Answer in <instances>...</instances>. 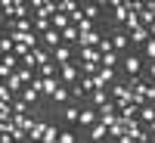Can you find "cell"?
<instances>
[{
    "label": "cell",
    "instance_id": "obj_31",
    "mask_svg": "<svg viewBox=\"0 0 155 143\" xmlns=\"http://www.w3.org/2000/svg\"><path fill=\"white\" fill-rule=\"evenodd\" d=\"M78 118H81V112H78L74 106H68L65 109V121H78Z\"/></svg>",
    "mask_w": 155,
    "mask_h": 143
},
{
    "label": "cell",
    "instance_id": "obj_7",
    "mask_svg": "<svg viewBox=\"0 0 155 143\" xmlns=\"http://www.w3.org/2000/svg\"><path fill=\"white\" fill-rule=\"evenodd\" d=\"M50 22H53V28H56V31H65L68 25H71V19L65 16V12H59V9H56V16L50 19Z\"/></svg>",
    "mask_w": 155,
    "mask_h": 143
},
{
    "label": "cell",
    "instance_id": "obj_8",
    "mask_svg": "<svg viewBox=\"0 0 155 143\" xmlns=\"http://www.w3.org/2000/svg\"><path fill=\"white\" fill-rule=\"evenodd\" d=\"M78 37H81V31H78L74 25H68V28L62 31V44H65V47H68V44H78Z\"/></svg>",
    "mask_w": 155,
    "mask_h": 143
},
{
    "label": "cell",
    "instance_id": "obj_9",
    "mask_svg": "<svg viewBox=\"0 0 155 143\" xmlns=\"http://www.w3.org/2000/svg\"><path fill=\"white\" fill-rule=\"evenodd\" d=\"M127 19H130V12H127V6H124V3H115V22L127 25Z\"/></svg>",
    "mask_w": 155,
    "mask_h": 143
},
{
    "label": "cell",
    "instance_id": "obj_25",
    "mask_svg": "<svg viewBox=\"0 0 155 143\" xmlns=\"http://www.w3.org/2000/svg\"><path fill=\"white\" fill-rule=\"evenodd\" d=\"M25 109H28V103H25V100H16V103H12V115H25Z\"/></svg>",
    "mask_w": 155,
    "mask_h": 143
},
{
    "label": "cell",
    "instance_id": "obj_24",
    "mask_svg": "<svg viewBox=\"0 0 155 143\" xmlns=\"http://www.w3.org/2000/svg\"><path fill=\"white\" fill-rule=\"evenodd\" d=\"M93 103H96V106H106V103H109L106 90H93Z\"/></svg>",
    "mask_w": 155,
    "mask_h": 143
},
{
    "label": "cell",
    "instance_id": "obj_38",
    "mask_svg": "<svg viewBox=\"0 0 155 143\" xmlns=\"http://www.w3.org/2000/svg\"><path fill=\"white\" fill-rule=\"evenodd\" d=\"M146 9H149V12H152V16H155V3H146Z\"/></svg>",
    "mask_w": 155,
    "mask_h": 143
},
{
    "label": "cell",
    "instance_id": "obj_26",
    "mask_svg": "<svg viewBox=\"0 0 155 143\" xmlns=\"http://www.w3.org/2000/svg\"><path fill=\"white\" fill-rule=\"evenodd\" d=\"M6 87H9V90H19V87H22V78H19V75H9V78H6Z\"/></svg>",
    "mask_w": 155,
    "mask_h": 143
},
{
    "label": "cell",
    "instance_id": "obj_16",
    "mask_svg": "<svg viewBox=\"0 0 155 143\" xmlns=\"http://www.w3.org/2000/svg\"><path fill=\"white\" fill-rule=\"evenodd\" d=\"M56 90H59V84H56V78H44V94H50V97H56Z\"/></svg>",
    "mask_w": 155,
    "mask_h": 143
},
{
    "label": "cell",
    "instance_id": "obj_39",
    "mask_svg": "<svg viewBox=\"0 0 155 143\" xmlns=\"http://www.w3.org/2000/svg\"><path fill=\"white\" fill-rule=\"evenodd\" d=\"M96 143H106V140H96Z\"/></svg>",
    "mask_w": 155,
    "mask_h": 143
},
{
    "label": "cell",
    "instance_id": "obj_32",
    "mask_svg": "<svg viewBox=\"0 0 155 143\" xmlns=\"http://www.w3.org/2000/svg\"><path fill=\"white\" fill-rule=\"evenodd\" d=\"M56 143H78V140H74V134H71V131H62Z\"/></svg>",
    "mask_w": 155,
    "mask_h": 143
},
{
    "label": "cell",
    "instance_id": "obj_40",
    "mask_svg": "<svg viewBox=\"0 0 155 143\" xmlns=\"http://www.w3.org/2000/svg\"><path fill=\"white\" fill-rule=\"evenodd\" d=\"M0 53H3V50H0Z\"/></svg>",
    "mask_w": 155,
    "mask_h": 143
},
{
    "label": "cell",
    "instance_id": "obj_34",
    "mask_svg": "<svg viewBox=\"0 0 155 143\" xmlns=\"http://www.w3.org/2000/svg\"><path fill=\"white\" fill-rule=\"evenodd\" d=\"M0 100L9 103V87H6V84H0Z\"/></svg>",
    "mask_w": 155,
    "mask_h": 143
},
{
    "label": "cell",
    "instance_id": "obj_3",
    "mask_svg": "<svg viewBox=\"0 0 155 143\" xmlns=\"http://www.w3.org/2000/svg\"><path fill=\"white\" fill-rule=\"evenodd\" d=\"M16 62H19V56H12V53H6L3 59H0V78H9L12 69H16Z\"/></svg>",
    "mask_w": 155,
    "mask_h": 143
},
{
    "label": "cell",
    "instance_id": "obj_21",
    "mask_svg": "<svg viewBox=\"0 0 155 143\" xmlns=\"http://www.w3.org/2000/svg\"><path fill=\"white\" fill-rule=\"evenodd\" d=\"M106 131H109V128H106V124L99 121V124H93V131H90V137H93V140H102V137H106Z\"/></svg>",
    "mask_w": 155,
    "mask_h": 143
},
{
    "label": "cell",
    "instance_id": "obj_23",
    "mask_svg": "<svg viewBox=\"0 0 155 143\" xmlns=\"http://www.w3.org/2000/svg\"><path fill=\"white\" fill-rule=\"evenodd\" d=\"M81 12H84V19H90V22H93V16L99 12V6H96V3H87V6L81 9Z\"/></svg>",
    "mask_w": 155,
    "mask_h": 143
},
{
    "label": "cell",
    "instance_id": "obj_22",
    "mask_svg": "<svg viewBox=\"0 0 155 143\" xmlns=\"http://www.w3.org/2000/svg\"><path fill=\"white\" fill-rule=\"evenodd\" d=\"M56 69H59L56 62H47V66H41V78H53V75H56Z\"/></svg>",
    "mask_w": 155,
    "mask_h": 143
},
{
    "label": "cell",
    "instance_id": "obj_29",
    "mask_svg": "<svg viewBox=\"0 0 155 143\" xmlns=\"http://www.w3.org/2000/svg\"><path fill=\"white\" fill-rule=\"evenodd\" d=\"M109 134H112V137H124V124H121V121H115V124L109 128Z\"/></svg>",
    "mask_w": 155,
    "mask_h": 143
},
{
    "label": "cell",
    "instance_id": "obj_20",
    "mask_svg": "<svg viewBox=\"0 0 155 143\" xmlns=\"http://www.w3.org/2000/svg\"><path fill=\"white\" fill-rule=\"evenodd\" d=\"M78 121H81V124H93V121H96V112H93V109H84Z\"/></svg>",
    "mask_w": 155,
    "mask_h": 143
},
{
    "label": "cell",
    "instance_id": "obj_27",
    "mask_svg": "<svg viewBox=\"0 0 155 143\" xmlns=\"http://www.w3.org/2000/svg\"><path fill=\"white\" fill-rule=\"evenodd\" d=\"M56 140H59L56 128H50V124H47V134H44V143H56Z\"/></svg>",
    "mask_w": 155,
    "mask_h": 143
},
{
    "label": "cell",
    "instance_id": "obj_2",
    "mask_svg": "<svg viewBox=\"0 0 155 143\" xmlns=\"http://www.w3.org/2000/svg\"><path fill=\"white\" fill-rule=\"evenodd\" d=\"M112 78H115V72H112V69H99V72L93 75V87H96V90H106V84L112 81Z\"/></svg>",
    "mask_w": 155,
    "mask_h": 143
},
{
    "label": "cell",
    "instance_id": "obj_18",
    "mask_svg": "<svg viewBox=\"0 0 155 143\" xmlns=\"http://www.w3.org/2000/svg\"><path fill=\"white\" fill-rule=\"evenodd\" d=\"M28 134H31V140H41V143H44V134H47V124H34V128H31Z\"/></svg>",
    "mask_w": 155,
    "mask_h": 143
},
{
    "label": "cell",
    "instance_id": "obj_5",
    "mask_svg": "<svg viewBox=\"0 0 155 143\" xmlns=\"http://www.w3.org/2000/svg\"><path fill=\"white\" fill-rule=\"evenodd\" d=\"M137 121H140V124H155V106H152V103H149V106H143V109H140Z\"/></svg>",
    "mask_w": 155,
    "mask_h": 143
},
{
    "label": "cell",
    "instance_id": "obj_30",
    "mask_svg": "<svg viewBox=\"0 0 155 143\" xmlns=\"http://www.w3.org/2000/svg\"><path fill=\"white\" fill-rule=\"evenodd\" d=\"M68 97H71V94H68V87H59V90H56V97H53V100H56V103H65Z\"/></svg>",
    "mask_w": 155,
    "mask_h": 143
},
{
    "label": "cell",
    "instance_id": "obj_13",
    "mask_svg": "<svg viewBox=\"0 0 155 143\" xmlns=\"http://www.w3.org/2000/svg\"><path fill=\"white\" fill-rule=\"evenodd\" d=\"M31 56H34V62H37V66H47V62H50V53H47V50H41V47H37V50H31Z\"/></svg>",
    "mask_w": 155,
    "mask_h": 143
},
{
    "label": "cell",
    "instance_id": "obj_36",
    "mask_svg": "<svg viewBox=\"0 0 155 143\" xmlns=\"http://www.w3.org/2000/svg\"><path fill=\"white\" fill-rule=\"evenodd\" d=\"M146 100H149V103H155V84H152V87H146Z\"/></svg>",
    "mask_w": 155,
    "mask_h": 143
},
{
    "label": "cell",
    "instance_id": "obj_33",
    "mask_svg": "<svg viewBox=\"0 0 155 143\" xmlns=\"http://www.w3.org/2000/svg\"><path fill=\"white\" fill-rule=\"evenodd\" d=\"M16 75L22 78V84H25V81H34V78H31V69H22V72H16Z\"/></svg>",
    "mask_w": 155,
    "mask_h": 143
},
{
    "label": "cell",
    "instance_id": "obj_28",
    "mask_svg": "<svg viewBox=\"0 0 155 143\" xmlns=\"http://www.w3.org/2000/svg\"><path fill=\"white\" fill-rule=\"evenodd\" d=\"M115 66V50L112 53H102V69H112Z\"/></svg>",
    "mask_w": 155,
    "mask_h": 143
},
{
    "label": "cell",
    "instance_id": "obj_1",
    "mask_svg": "<svg viewBox=\"0 0 155 143\" xmlns=\"http://www.w3.org/2000/svg\"><path fill=\"white\" fill-rule=\"evenodd\" d=\"M99 118H102V124H106V128H112L115 121H118V106L109 100L106 106H99Z\"/></svg>",
    "mask_w": 155,
    "mask_h": 143
},
{
    "label": "cell",
    "instance_id": "obj_12",
    "mask_svg": "<svg viewBox=\"0 0 155 143\" xmlns=\"http://www.w3.org/2000/svg\"><path fill=\"white\" fill-rule=\"evenodd\" d=\"M59 72H62L65 81H74V78H78V66H71V62H68V66H59Z\"/></svg>",
    "mask_w": 155,
    "mask_h": 143
},
{
    "label": "cell",
    "instance_id": "obj_10",
    "mask_svg": "<svg viewBox=\"0 0 155 143\" xmlns=\"http://www.w3.org/2000/svg\"><path fill=\"white\" fill-rule=\"evenodd\" d=\"M12 121H16V128H22V131H31L34 121L28 118V115H12Z\"/></svg>",
    "mask_w": 155,
    "mask_h": 143
},
{
    "label": "cell",
    "instance_id": "obj_19",
    "mask_svg": "<svg viewBox=\"0 0 155 143\" xmlns=\"http://www.w3.org/2000/svg\"><path fill=\"white\" fill-rule=\"evenodd\" d=\"M9 118H12V106L0 100V121H9Z\"/></svg>",
    "mask_w": 155,
    "mask_h": 143
},
{
    "label": "cell",
    "instance_id": "obj_14",
    "mask_svg": "<svg viewBox=\"0 0 155 143\" xmlns=\"http://www.w3.org/2000/svg\"><path fill=\"white\" fill-rule=\"evenodd\" d=\"M34 28L41 31V34H47L50 28H53V22H50V19H41V16H34Z\"/></svg>",
    "mask_w": 155,
    "mask_h": 143
},
{
    "label": "cell",
    "instance_id": "obj_6",
    "mask_svg": "<svg viewBox=\"0 0 155 143\" xmlns=\"http://www.w3.org/2000/svg\"><path fill=\"white\" fill-rule=\"evenodd\" d=\"M68 56H71V50H68L65 44L53 50V62H59V66H68Z\"/></svg>",
    "mask_w": 155,
    "mask_h": 143
},
{
    "label": "cell",
    "instance_id": "obj_37",
    "mask_svg": "<svg viewBox=\"0 0 155 143\" xmlns=\"http://www.w3.org/2000/svg\"><path fill=\"white\" fill-rule=\"evenodd\" d=\"M149 37H155V22H152V25H149Z\"/></svg>",
    "mask_w": 155,
    "mask_h": 143
},
{
    "label": "cell",
    "instance_id": "obj_11",
    "mask_svg": "<svg viewBox=\"0 0 155 143\" xmlns=\"http://www.w3.org/2000/svg\"><path fill=\"white\" fill-rule=\"evenodd\" d=\"M130 41H140V44H149L152 37H149V28H137V31H130Z\"/></svg>",
    "mask_w": 155,
    "mask_h": 143
},
{
    "label": "cell",
    "instance_id": "obj_35",
    "mask_svg": "<svg viewBox=\"0 0 155 143\" xmlns=\"http://www.w3.org/2000/svg\"><path fill=\"white\" fill-rule=\"evenodd\" d=\"M146 53H149V56H152V62H155V37H152V41L146 44Z\"/></svg>",
    "mask_w": 155,
    "mask_h": 143
},
{
    "label": "cell",
    "instance_id": "obj_17",
    "mask_svg": "<svg viewBox=\"0 0 155 143\" xmlns=\"http://www.w3.org/2000/svg\"><path fill=\"white\" fill-rule=\"evenodd\" d=\"M127 44H130V37H127V34H115V37H112V47H115V50H124Z\"/></svg>",
    "mask_w": 155,
    "mask_h": 143
},
{
    "label": "cell",
    "instance_id": "obj_15",
    "mask_svg": "<svg viewBox=\"0 0 155 143\" xmlns=\"http://www.w3.org/2000/svg\"><path fill=\"white\" fill-rule=\"evenodd\" d=\"M124 69L130 72V78H134V75L140 72V59H137V56H127V59H124Z\"/></svg>",
    "mask_w": 155,
    "mask_h": 143
},
{
    "label": "cell",
    "instance_id": "obj_4",
    "mask_svg": "<svg viewBox=\"0 0 155 143\" xmlns=\"http://www.w3.org/2000/svg\"><path fill=\"white\" fill-rule=\"evenodd\" d=\"M41 41H44L47 47H53V50H56V47H62V31H56V28H50V31H47V34L41 37Z\"/></svg>",
    "mask_w": 155,
    "mask_h": 143
}]
</instances>
